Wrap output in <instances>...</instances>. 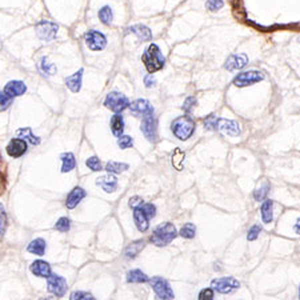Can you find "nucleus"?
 Returning <instances> with one entry per match:
<instances>
[{
    "mask_svg": "<svg viewBox=\"0 0 300 300\" xmlns=\"http://www.w3.org/2000/svg\"><path fill=\"white\" fill-rule=\"evenodd\" d=\"M142 60H143L144 66L150 74H154V72L162 70L164 67V63H166V58L162 55L160 48L154 43L148 46Z\"/></svg>",
    "mask_w": 300,
    "mask_h": 300,
    "instance_id": "obj_1",
    "label": "nucleus"
},
{
    "mask_svg": "<svg viewBox=\"0 0 300 300\" xmlns=\"http://www.w3.org/2000/svg\"><path fill=\"white\" fill-rule=\"evenodd\" d=\"M176 236H178V232H176L175 226L171 223H163L155 228L151 236V242L158 247H163L171 243Z\"/></svg>",
    "mask_w": 300,
    "mask_h": 300,
    "instance_id": "obj_2",
    "label": "nucleus"
},
{
    "mask_svg": "<svg viewBox=\"0 0 300 300\" xmlns=\"http://www.w3.org/2000/svg\"><path fill=\"white\" fill-rule=\"evenodd\" d=\"M195 122L190 116H180L171 124L172 132L179 140L190 139L195 132Z\"/></svg>",
    "mask_w": 300,
    "mask_h": 300,
    "instance_id": "obj_3",
    "label": "nucleus"
},
{
    "mask_svg": "<svg viewBox=\"0 0 300 300\" xmlns=\"http://www.w3.org/2000/svg\"><path fill=\"white\" fill-rule=\"evenodd\" d=\"M104 106L115 114H119V112L124 111L126 108L130 107V100L122 92H110L104 100Z\"/></svg>",
    "mask_w": 300,
    "mask_h": 300,
    "instance_id": "obj_4",
    "label": "nucleus"
},
{
    "mask_svg": "<svg viewBox=\"0 0 300 300\" xmlns=\"http://www.w3.org/2000/svg\"><path fill=\"white\" fill-rule=\"evenodd\" d=\"M150 284H151L152 290L155 291L158 299L171 300L175 298L174 296V291L170 287V283L164 278H162V276H154L150 280Z\"/></svg>",
    "mask_w": 300,
    "mask_h": 300,
    "instance_id": "obj_5",
    "label": "nucleus"
},
{
    "mask_svg": "<svg viewBox=\"0 0 300 300\" xmlns=\"http://www.w3.org/2000/svg\"><path fill=\"white\" fill-rule=\"evenodd\" d=\"M140 130L143 132V135L147 138V140H150L152 143H155L158 140V120L154 116V112L143 116Z\"/></svg>",
    "mask_w": 300,
    "mask_h": 300,
    "instance_id": "obj_6",
    "label": "nucleus"
},
{
    "mask_svg": "<svg viewBox=\"0 0 300 300\" xmlns=\"http://www.w3.org/2000/svg\"><path fill=\"white\" fill-rule=\"evenodd\" d=\"M58 24L48 22V20H42L40 23L36 24V35L38 38L44 42H51L58 35Z\"/></svg>",
    "mask_w": 300,
    "mask_h": 300,
    "instance_id": "obj_7",
    "label": "nucleus"
},
{
    "mask_svg": "<svg viewBox=\"0 0 300 300\" xmlns=\"http://www.w3.org/2000/svg\"><path fill=\"white\" fill-rule=\"evenodd\" d=\"M84 40H86V44L87 47L92 51H102L106 48L107 46V38L99 31H95V30H91V31L86 32L84 35Z\"/></svg>",
    "mask_w": 300,
    "mask_h": 300,
    "instance_id": "obj_8",
    "label": "nucleus"
},
{
    "mask_svg": "<svg viewBox=\"0 0 300 300\" xmlns=\"http://www.w3.org/2000/svg\"><path fill=\"white\" fill-rule=\"evenodd\" d=\"M264 80V74L260 71H246L235 76L234 79V84L236 87H247V86H252V84L259 83Z\"/></svg>",
    "mask_w": 300,
    "mask_h": 300,
    "instance_id": "obj_9",
    "label": "nucleus"
},
{
    "mask_svg": "<svg viewBox=\"0 0 300 300\" xmlns=\"http://www.w3.org/2000/svg\"><path fill=\"white\" fill-rule=\"evenodd\" d=\"M211 287L219 294H231L240 287V283L235 278H220L212 280Z\"/></svg>",
    "mask_w": 300,
    "mask_h": 300,
    "instance_id": "obj_10",
    "label": "nucleus"
},
{
    "mask_svg": "<svg viewBox=\"0 0 300 300\" xmlns=\"http://www.w3.org/2000/svg\"><path fill=\"white\" fill-rule=\"evenodd\" d=\"M47 287L51 294L56 295L58 298H62L67 291V280L64 279L63 276L51 275L48 278Z\"/></svg>",
    "mask_w": 300,
    "mask_h": 300,
    "instance_id": "obj_11",
    "label": "nucleus"
},
{
    "mask_svg": "<svg viewBox=\"0 0 300 300\" xmlns=\"http://www.w3.org/2000/svg\"><path fill=\"white\" fill-rule=\"evenodd\" d=\"M216 130L220 132H223L224 135L230 136H238L240 135V126L235 120L228 119H219L216 122Z\"/></svg>",
    "mask_w": 300,
    "mask_h": 300,
    "instance_id": "obj_12",
    "label": "nucleus"
},
{
    "mask_svg": "<svg viewBox=\"0 0 300 300\" xmlns=\"http://www.w3.org/2000/svg\"><path fill=\"white\" fill-rule=\"evenodd\" d=\"M130 110H131L132 115L136 116V118H143V116L154 112V107L146 99H138L135 102H132L130 104Z\"/></svg>",
    "mask_w": 300,
    "mask_h": 300,
    "instance_id": "obj_13",
    "label": "nucleus"
},
{
    "mask_svg": "<svg viewBox=\"0 0 300 300\" xmlns=\"http://www.w3.org/2000/svg\"><path fill=\"white\" fill-rule=\"evenodd\" d=\"M7 154L11 158H20L27 152V140L22 139V138H16L12 139L7 146Z\"/></svg>",
    "mask_w": 300,
    "mask_h": 300,
    "instance_id": "obj_14",
    "label": "nucleus"
},
{
    "mask_svg": "<svg viewBox=\"0 0 300 300\" xmlns=\"http://www.w3.org/2000/svg\"><path fill=\"white\" fill-rule=\"evenodd\" d=\"M248 63V56L246 54H236V55H231L226 62L224 67L227 68L228 71H236V70H242L246 67Z\"/></svg>",
    "mask_w": 300,
    "mask_h": 300,
    "instance_id": "obj_15",
    "label": "nucleus"
},
{
    "mask_svg": "<svg viewBox=\"0 0 300 300\" xmlns=\"http://www.w3.org/2000/svg\"><path fill=\"white\" fill-rule=\"evenodd\" d=\"M134 220H135L136 227H138V230L140 232H146L148 230V227H150V223H148L150 216L146 214V211H144L142 206L138 208H134Z\"/></svg>",
    "mask_w": 300,
    "mask_h": 300,
    "instance_id": "obj_16",
    "label": "nucleus"
},
{
    "mask_svg": "<svg viewBox=\"0 0 300 300\" xmlns=\"http://www.w3.org/2000/svg\"><path fill=\"white\" fill-rule=\"evenodd\" d=\"M31 272L35 276H39V278H50L52 275L51 274V267H50V264L47 262H44V260H35L34 263L31 264V267H30Z\"/></svg>",
    "mask_w": 300,
    "mask_h": 300,
    "instance_id": "obj_17",
    "label": "nucleus"
},
{
    "mask_svg": "<svg viewBox=\"0 0 300 300\" xmlns=\"http://www.w3.org/2000/svg\"><path fill=\"white\" fill-rule=\"evenodd\" d=\"M86 195H87V192L84 191L83 188L80 187L74 188V190L70 192V195L67 196V200H66V206H67V208H70V210L75 208L76 206H78V204L86 198Z\"/></svg>",
    "mask_w": 300,
    "mask_h": 300,
    "instance_id": "obj_18",
    "label": "nucleus"
},
{
    "mask_svg": "<svg viewBox=\"0 0 300 300\" xmlns=\"http://www.w3.org/2000/svg\"><path fill=\"white\" fill-rule=\"evenodd\" d=\"M96 184L103 188L106 192L111 194V192H114L116 188H118V179H116L115 175L108 174V175L106 176L98 178V179H96Z\"/></svg>",
    "mask_w": 300,
    "mask_h": 300,
    "instance_id": "obj_19",
    "label": "nucleus"
},
{
    "mask_svg": "<svg viewBox=\"0 0 300 300\" xmlns=\"http://www.w3.org/2000/svg\"><path fill=\"white\" fill-rule=\"evenodd\" d=\"M27 91V86L23 83V82H19V80H14V82H10V83L4 87L3 92H6L7 95L15 98V96L24 95V92Z\"/></svg>",
    "mask_w": 300,
    "mask_h": 300,
    "instance_id": "obj_20",
    "label": "nucleus"
},
{
    "mask_svg": "<svg viewBox=\"0 0 300 300\" xmlns=\"http://www.w3.org/2000/svg\"><path fill=\"white\" fill-rule=\"evenodd\" d=\"M84 70H79L78 72H75L74 75L66 78V84L67 87L71 90L72 92H79L82 88V78H83Z\"/></svg>",
    "mask_w": 300,
    "mask_h": 300,
    "instance_id": "obj_21",
    "label": "nucleus"
},
{
    "mask_svg": "<svg viewBox=\"0 0 300 300\" xmlns=\"http://www.w3.org/2000/svg\"><path fill=\"white\" fill-rule=\"evenodd\" d=\"M128 31L132 32V34H135L138 38H139L142 42H147V40L152 39V32L151 30L143 24H136V26H132V27L128 28Z\"/></svg>",
    "mask_w": 300,
    "mask_h": 300,
    "instance_id": "obj_22",
    "label": "nucleus"
},
{
    "mask_svg": "<svg viewBox=\"0 0 300 300\" xmlns=\"http://www.w3.org/2000/svg\"><path fill=\"white\" fill-rule=\"evenodd\" d=\"M260 212H262L263 223H271L274 220V202L270 199L264 200L263 204H262V208H260Z\"/></svg>",
    "mask_w": 300,
    "mask_h": 300,
    "instance_id": "obj_23",
    "label": "nucleus"
},
{
    "mask_svg": "<svg viewBox=\"0 0 300 300\" xmlns=\"http://www.w3.org/2000/svg\"><path fill=\"white\" fill-rule=\"evenodd\" d=\"M184 159H186V152L182 148H175L171 154V163L176 171H182L184 168Z\"/></svg>",
    "mask_w": 300,
    "mask_h": 300,
    "instance_id": "obj_24",
    "label": "nucleus"
},
{
    "mask_svg": "<svg viewBox=\"0 0 300 300\" xmlns=\"http://www.w3.org/2000/svg\"><path fill=\"white\" fill-rule=\"evenodd\" d=\"M111 130H112V134H114L116 138H120V136L123 135L124 120H123V116L120 115V114H115V115L112 116Z\"/></svg>",
    "mask_w": 300,
    "mask_h": 300,
    "instance_id": "obj_25",
    "label": "nucleus"
},
{
    "mask_svg": "<svg viewBox=\"0 0 300 300\" xmlns=\"http://www.w3.org/2000/svg\"><path fill=\"white\" fill-rule=\"evenodd\" d=\"M144 246H146V242H144V240H136V242L131 243L126 248L124 255H126V258H128V259H134V258H136V255L143 250Z\"/></svg>",
    "mask_w": 300,
    "mask_h": 300,
    "instance_id": "obj_26",
    "label": "nucleus"
},
{
    "mask_svg": "<svg viewBox=\"0 0 300 300\" xmlns=\"http://www.w3.org/2000/svg\"><path fill=\"white\" fill-rule=\"evenodd\" d=\"M46 247H47V244H46V242L43 239H35L28 244L27 250L31 254H35L38 256H43L44 252H46Z\"/></svg>",
    "mask_w": 300,
    "mask_h": 300,
    "instance_id": "obj_27",
    "label": "nucleus"
},
{
    "mask_svg": "<svg viewBox=\"0 0 300 300\" xmlns=\"http://www.w3.org/2000/svg\"><path fill=\"white\" fill-rule=\"evenodd\" d=\"M60 159H62V162H63V166H62V172H63V174L72 171V170L75 168L76 160L74 154H71V152H66V154H63V155L60 156Z\"/></svg>",
    "mask_w": 300,
    "mask_h": 300,
    "instance_id": "obj_28",
    "label": "nucleus"
},
{
    "mask_svg": "<svg viewBox=\"0 0 300 300\" xmlns=\"http://www.w3.org/2000/svg\"><path fill=\"white\" fill-rule=\"evenodd\" d=\"M16 136H18V138H22V139L24 140H28V142H30L31 144H34V146H38V144L40 143V139L38 138V136H35L34 134H32L31 128L30 127L20 128V130H18V131H16Z\"/></svg>",
    "mask_w": 300,
    "mask_h": 300,
    "instance_id": "obj_29",
    "label": "nucleus"
},
{
    "mask_svg": "<svg viewBox=\"0 0 300 300\" xmlns=\"http://www.w3.org/2000/svg\"><path fill=\"white\" fill-rule=\"evenodd\" d=\"M148 276L142 272L140 270H132L127 274V282L128 283H146L148 282Z\"/></svg>",
    "mask_w": 300,
    "mask_h": 300,
    "instance_id": "obj_30",
    "label": "nucleus"
},
{
    "mask_svg": "<svg viewBox=\"0 0 300 300\" xmlns=\"http://www.w3.org/2000/svg\"><path fill=\"white\" fill-rule=\"evenodd\" d=\"M39 70L43 75L51 76L56 72V66L54 63H50L47 58H42L39 63Z\"/></svg>",
    "mask_w": 300,
    "mask_h": 300,
    "instance_id": "obj_31",
    "label": "nucleus"
},
{
    "mask_svg": "<svg viewBox=\"0 0 300 300\" xmlns=\"http://www.w3.org/2000/svg\"><path fill=\"white\" fill-rule=\"evenodd\" d=\"M128 170V164L126 163H118V162H108L106 164V171L108 174H120Z\"/></svg>",
    "mask_w": 300,
    "mask_h": 300,
    "instance_id": "obj_32",
    "label": "nucleus"
},
{
    "mask_svg": "<svg viewBox=\"0 0 300 300\" xmlns=\"http://www.w3.org/2000/svg\"><path fill=\"white\" fill-rule=\"evenodd\" d=\"M99 19L102 20V23L106 24V26H110L112 23V19H114V14H112L111 7L108 6H104L103 8L99 10Z\"/></svg>",
    "mask_w": 300,
    "mask_h": 300,
    "instance_id": "obj_33",
    "label": "nucleus"
},
{
    "mask_svg": "<svg viewBox=\"0 0 300 300\" xmlns=\"http://www.w3.org/2000/svg\"><path fill=\"white\" fill-rule=\"evenodd\" d=\"M180 236H183L186 239H192L196 235V227L192 223H186L180 230Z\"/></svg>",
    "mask_w": 300,
    "mask_h": 300,
    "instance_id": "obj_34",
    "label": "nucleus"
},
{
    "mask_svg": "<svg viewBox=\"0 0 300 300\" xmlns=\"http://www.w3.org/2000/svg\"><path fill=\"white\" fill-rule=\"evenodd\" d=\"M71 228V220L68 218H60L55 224V230H58L59 232H67Z\"/></svg>",
    "mask_w": 300,
    "mask_h": 300,
    "instance_id": "obj_35",
    "label": "nucleus"
},
{
    "mask_svg": "<svg viewBox=\"0 0 300 300\" xmlns=\"http://www.w3.org/2000/svg\"><path fill=\"white\" fill-rule=\"evenodd\" d=\"M268 192H270V186L266 184V186H263V187L259 188V190H256V191L254 192V198H255L256 202L266 200V198H267V195H268Z\"/></svg>",
    "mask_w": 300,
    "mask_h": 300,
    "instance_id": "obj_36",
    "label": "nucleus"
},
{
    "mask_svg": "<svg viewBox=\"0 0 300 300\" xmlns=\"http://www.w3.org/2000/svg\"><path fill=\"white\" fill-rule=\"evenodd\" d=\"M132 144H134V140H132L131 136L122 135L119 139H118V146H119L122 150H127V148L132 147Z\"/></svg>",
    "mask_w": 300,
    "mask_h": 300,
    "instance_id": "obj_37",
    "label": "nucleus"
},
{
    "mask_svg": "<svg viewBox=\"0 0 300 300\" xmlns=\"http://www.w3.org/2000/svg\"><path fill=\"white\" fill-rule=\"evenodd\" d=\"M14 102V98L10 95H7L6 92H2V96H0V110L4 111V110H7L11 103Z\"/></svg>",
    "mask_w": 300,
    "mask_h": 300,
    "instance_id": "obj_38",
    "label": "nucleus"
},
{
    "mask_svg": "<svg viewBox=\"0 0 300 300\" xmlns=\"http://www.w3.org/2000/svg\"><path fill=\"white\" fill-rule=\"evenodd\" d=\"M87 167L91 170V171H102V164H100V160L96 158V156H92L90 159L86 162Z\"/></svg>",
    "mask_w": 300,
    "mask_h": 300,
    "instance_id": "obj_39",
    "label": "nucleus"
},
{
    "mask_svg": "<svg viewBox=\"0 0 300 300\" xmlns=\"http://www.w3.org/2000/svg\"><path fill=\"white\" fill-rule=\"evenodd\" d=\"M70 299L71 300H94L95 298H94L91 294H88V292L76 291V292H72L71 298H70Z\"/></svg>",
    "mask_w": 300,
    "mask_h": 300,
    "instance_id": "obj_40",
    "label": "nucleus"
},
{
    "mask_svg": "<svg viewBox=\"0 0 300 300\" xmlns=\"http://www.w3.org/2000/svg\"><path fill=\"white\" fill-rule=\"evenodd\" d=\"M224 3L223 0H207V3H206V7L210 11H219L220 8H223Z\"/></svg>",
    "mask_w": 300,
    "mask_h": 300,
    "instance_id": "obj_41",
    "label": "nucleus"
},
{
    "mask_svg": "<svg viewBox=\"0 0 300 300\" xmlns=\"http://www.w3.org/2000/svg\"><path fill=\"white\" fill-rule=\"evenodd\" d=\"M260 232H262V227H260L259 224H255L254 227L250 228V231H248V234H247V239L250 240V242H252V240H256L258 239V236H259Z\"/></svg>",
    "mask_w": 300,
    "mask_h": 300,
    "instance_id": "obj_42",
    "label": "nucleus"
},
{
    "mask_svg": "<svg viewBox=\"0 0 300 300\" xmlns=\"http://www.w3.org/2000/svg\"><path fill=\"white\" fill-rule=\"evenodd\" d=\"M196 104H198V100H196L194 96H190V98H187V99H186V102H184L183 110L186 112H191L192 108L195 107Z\"/></svg>",
    "mask_w": 300,
    "mask_h": 300,
    "instance_id": "obj_43",
    "label": "nucleus"
},
{
    "mask_svg": "<svg viewBox=\"0 0 300 300\" xmlns=\"http://www.w3.org/2000/svg\"><path fill=\"white\" fill-rule=\"evenodd\" d=\"M214 299V288H204L199 294V300H212Z\"/></svg>",
    "mask_w": 300,
    "mask_h": 300,
    "instance_id": "obj_44",
    "label": "nucleus"
},
{
    "mask_svg": "<svg viewBox=\"0 0 300 300\" xmlns=\"http://www.w3.org/2000/svg\"><path fill=\"white\" fill-rule=\"evenodd\" d=\"M142 207H143V210L146 211V214H147L148 216H150V219H152V218H155L156 215V207L154 206V204L151 203H143L142 204Z\"/></svg>",
    "mask_w": 300,
    "mask_h": 300,
    "instance_id": "obj_45",
    "label": "nucleus"
},
{
    "mask_svg": "<svg viewBox=\"0 0 300 300\" xmlns=\"http://www.w3.org/2000/svg\"><path fill=\"white\" fill-rule=\"evenodd\" d=\"M216 122H218V118L215 115H210L207 119L204 120V126L208 130H216Z\"/></svg>",
    "mask_w": 300,
    "mask_h": 300,
    "instance_id": "obj_46",
    "label": "nucleus"
},
{
    "mask_svg": "<svg viewBox=\"0 0 300 300\" xmlns=\"http://www.w3.org/2000/svg\"><path fill=\"white\" fill-rule=\"evenodd\" d=\"M142 204H143V199L139 198V196H134V198L130 199V207L131 208H138L140 207Z\"/></svg>",
    "mask_w": 300,
    "mask_h": 300,
    "instance_id": "obj_47",
    "label": "nucleus"
},
{
    "mask_svg": "<svg viewBox=\"0 0 300 300\" xmlns=\"http://www.w3.org/2000/svg\"><path fill=\"white\" fill-rule=\"evenodd\" d=\"M144 84H146V87L151 88L155 86V79L152 78V75H147L144 78Z\"/></svg>",
    "mask_w": 300,
    "mask_h": 300,
    "instance_id": "obj_48",
    "label": "nucleus"
},
{
    "mask_svg": "<svg viewBox=\"0 0 300 300\" xmlns=\"http://www.w3.org/2000/svg\"><path fill=\"white\" fill-rule=\"evenodd\" d=\"M4 226H6V212H4L3 207H2V235H3L4 231H6Z\"/></svg>",
    "mask_w": 300,
    "mask_h": 300,
    "instance_id": "obj_49",
    "label": "nucleus"
},
{
    "mask_svg": "<svg viewBox=\"0 0 300 300\" xmlns=\"http://www.w3.org/2000/svg\"><path fill=\"white\" fill-rule=\"evenodd\" d=\"M295 231H296V234H299V235H300V219L298 220V222H296V224H295Z\"/></svg>",
    "mask_w": 300,
    "mask_h": 300,
    "instance_id": "obj_50",
    "label": "nucleus"
}]
</instances>
